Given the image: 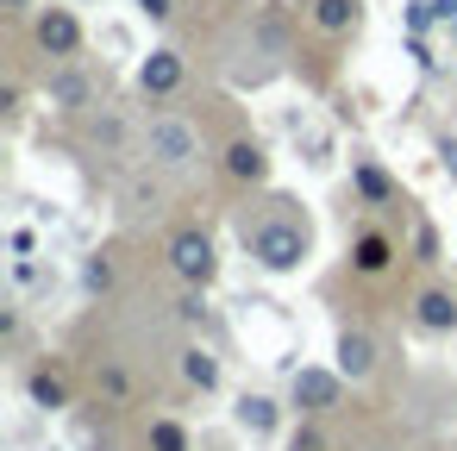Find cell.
I'll use <instances>...</instances> for the list:
<instances>
[{
	"label": "cell",
	"instance_id": "obj_1",
	"mask_svg": "<svg viewBox=\"0 0 457 451\" xmlns=\"http://www.w3.org/2000/svg\"><path fill=\"white\" fill-rule=\"evenodd\" d=\"M251 238V257L263 263V270H295L301 257H307V226L301 220H263L257 232H245Z\"/></svg>",
	"mask_w": 457,
	"mask_h": 451
},
{
	"label": "cell",
	"instance_id": "obj_2",
	"mask_svg": "<svg viewBox=\"0 0 457 451\" xmlns=\"http://www.w3.org/2000/svg\"><path fill=\"white\" fill-rule=\"evenodd\" d=\"M145 151H151L163 170H188V163L201 157V132H195L188 120H176V113H157V120L145 126Z\"/></svg>",
	"mask_w": 457,
	"mask_h": 451
},
{
	"label": "cell",
	"instance_id": "obj_3",
	"mask_svg": "<svg viewBox=\"0 0 457 451\" xmlns=\"http://www.w3.org/2000/svg\"><path fill=\"white\" fill-rule=\"evenodd\" d=\"M170 270H176L188 288H207V282H213V270H220L213 238H207V232H176V238H170Z\"/></svg>",
	"mask_w": 457,
	"mask_h": 451
},
{
	"label": "cell",
	"instance_id": "obj_4",
	"mask_svg": "<svg viewBox=\"0 0 457 451\" xmlns=\"http://www.w3.org/2000/svg\"><path fill=\"white\" fill-rule=\"evenodd\" d=\"M338 395H345V376H338V370H295V407H307V413H332Z\"/></svg>",
	"mask_w": 457,
	"mask_h": 451
},
{
	"label": "cell",
	"instance_id": "obj_5",
	"mask_svg": "<svg viewBox=\"0 0 457 451\" xmlns=\"http://www.w3.org/2000/svg\"><path fill=\"white\" fill-rule=\"evenodd\" d=\"M38 51H51V57H76L82 51V26H76V13L70 7H51V13H38Z\"/></svg>",
	"mask_w": 457,
	"mask_h": 451
},
{
	"label": "cell",
	"instance_id": "obj_6",
	"mask_svg": "<svg viewBox=\"0 0 457 451\" xmlns=\"http://www.w3.org/2000/svg\"><path fill=\"white\" fill-rule=\"evenodd\" d=\"M138 88H145V95H176V88H182V57H176V51H151V57L138 63Z\"/></svg>",
	"mask_w": 457,
	"mask_h": 451
},
{
	"label": "cell",
	"instance_id": "obj_7",
	"mask_svg": "<svg viewBox=\"0 0 457 451\" xmlns=\"http://www.w3.org/2000/svg\"><path fill=\"white\" fill-rule=\"evenodd\" d=\"M370 370H376V338L370 332H338V376L363 382Z\"/></svg>",
	"mask_w": 457,
	"mask_h": 451
},
{
	"label": "cell",
	"instance_id": "obj_8",
	"mask_svg": "<svg viewBox=\"0 0 457 451\" xmlns=\"http://www.w3.org/2000/svg\"><path fill=\"white\" fill-rule=\"evenodd\" d=\"M413 320H420L426 332H457V295H451V288H426V295L413 301Z\"/></svg>",
	"mask_w": 457,
	"mask_h": 451
},
{
	"label": "cell",
	"instance_id": "obj_9",
	"mask_svg": "<svg viewBox=\"0 0 457 451\" xmlns=\"http://www.w3.org/2000/svg\"><path fill=\"white\" fill-rule=\"evenodd\" d=\"M351 263H357V270H363V276H382V270H388V263H395V245H388V238H382V232H363V238H357V245H351Z\"/></svg>",
	"mask_w": 457,
	"mask_h": 451
},
{
	"label": "cell",
	"instance_id": "obj_10",
	"mask_svg": "<svg viewBox=\"0 0 457 451\" xmlns=\"http://www.w3.org/2000/svg\"><path fill=\"white\" fill-rule=\"evenodd\" d=\"M51 107H88V95H95V82L82 76V70H63V76H51Z\"/></svg>",
	"mask_w": 457,
	"mask_h": 451
},
{
	"label": "cell",
	"instance_id": "obj_11",
	"mask_svg": "<svg viewBox=\"0 0 457 451\" xmlns=\"http://www.w3.org/2000/svg\"><path fill=\"white\" fill-rule=\"evenodd\" d=\"M226 170L238 176V182H263V170H270V157L251 145V138H238V145H226Z\"/></svg>",
	"mask_w": 457,
	"mask_h": 451
},
{
	"label": "cell",
	"instance_id": "obj_12",
	"mask_svg": "<svg viewBox=\"0 0 457 451\" xmlns=\"http://www.w3.org/2000/svg\"><path fill=\"white\" fill-rule=\"evenodd\" d=\"M182 376L201 388V395H213L220 388V363H213V351H201V345H188L182 351Z\"/></svg>",
	"mask_w": 457,
	"mask_h": 451
},
{
	"label": "cell",
	"instance_id": "obj_13",
	"mask_svg": "<svg viewBox=\"0 0 457 451\" xmlns=\"http://www.w3.org/2000/svg\"><path fill=\"white\" fill-rule=\"evenodd\" d=\"M313 26L332 32V38L351 32V26H357V0H313Z\"/></svg>",
	"mask_w": 457,
	"mask_h": 451
},
{
	"label": "cell",
	"instance_id": "obj_14",
	"mask_svg": "<svg viewBox=\"0 0 457 451\" xmlns=\"http://www.w3.org/2000/svg\"><path fill=\"white\" fill-rule=\"evenodd\" d=\"M26 388H32V401H38V407H51V413H57V407H70V388H63V376H51V370H38Z\"/></svg>",
	"mask_w": 457,
	"mask_h": 451
},
{
	"label": "cell",
	"instance_id": "obj_15",
	"mask_svg": "<svg viewBox=\"0 0 457 451\" xmlns=\"http://www.w3.org/2000/svg\"><path fill=\"white\" fill-rule=\"evenodd\" d=\"M351 182H357V195H363V201H376V207H382V201H395L388 176H382V170H370V163H357V170H351Z\"/></svg>",
	"mask_w": 457,
	"mask_h": 451
},
{
	"label": "cell",
	"instance_id": "obj_16",
	"mask_svg": "<svg viewBox=\"0 0 457 451\" xmlns=\"http://www.w3.org/2000/svg\"><path fill=\"white\" fill-rule=\"evenodd\" d=\"M238 420H245L251 432H270V426H276V401H270V395H245V401H238Z\"/></svg>",
	"mask_w": 457,
	"mask_h": 451
},
{
	"label": "cell",
	"instance_id": "obj_17",
	"mask_svg": "<svg viewBox=\"0 0 457 451\" xmlns=\"http://www.w3.org/2000/svg\"><path fill=\"white\" fill-rule=\"evenodd\" d=\"M151 451H188V432L176 420H151Z\"/></svg>",
	"mask_w": 457,
	"mask_h": 451
},
{
	"label": "cell",
	"instance_id": "obj_18",
	"mask_svg": "<svg viewBox=\"0 0 457 451\" xmlns=\"http://www.w3.org/2000/svg\"><path fill=\"white\" fill-rule=\"evenodd\" d=\"M295 451H332V445H326L320 426H301V432H295Z\"/></svg>",
	"mask_w": 457,
	"mask_h": 451
},
{
	"label": "cell",
	"instance_id": "obj_19",
	"mask_svg": "<svg viewBox=\"0 0 457 451\" xmlns=\"http://www.w3.org/2000/svg\"><path fill=\"white\" fill-rule=\"evenodd\" d=\"M82 282H88V288H113V270H107V263H88Z\"/></svg>",
	"mask_w": 457,
	"mask_h": 451
},
{
	"label": "cell",
	"instance_id": "obj_20",
	"mask_svg": "<svg viewBox=\"0 0 457 451\" xmlns=\"http://www.w3.org/2000/svg\"><path fill=\"white\" fill-rule=\"evenodd\" d=\"M438 257V238H432V226H420V263H432Z\"/></svg>",
	"mask_w": 457,
	"mask_h": 451
},
{
	"label": "cell",
	"instance_id": "obj_21",
	"mask_svg": "<svg viewBox=\"0 0 457 451\" xmlns=\"http://www.w3.org/2000/svg\"><path fill=\"white\" fill-rule=\"evenodd\" d=\"M138 7H145L151 20H170V13H176V0H138Z\"/></svg>",
	"mask_w": 457,
	"mask_h": 451
},
{
	"label": "cell",
	"instance_id": "obj_22",
	"mask_svg": "<svg viewBox=\"0 0 457 451\" xmlns=\"http://www.w3.org/2000/svg\"><path fill=\"white\" fill-rule=\"evenodd\" d=\"M432 20H457V0H432Z\"/></svg>",
	"mask_w": 457,
	"mask_h": 451
},
{
	"label": "cell",
	"instance_id": "obj_23",
	"mask_svg": "<svg viewBox=\"0 0 457 451\" xmlns=\"http://www.w3.org/2000/svg\"><path fill=\"white\" fill-rule=\"evenodd\" d=\"M445 163H451V170H457V138H451V145H445Z\"/></svg>",
	"mask_w": 457,
	"mask_h": 451
},
{
	"label": "cell",
	"instance_id": "obj_24",
	"mask_svg": "<svg viewBox=\"0 0 457 451\" xmlns=\"http://www.w3.org/2000/svg\"><path fill=\"white\" fill-rule=\"evenodd\" d=\"M20 7H26V0H7V13H20Z\"/></svg>",
	"mask_w": 457,
	"mask_h": 451
},
{
	"label": "cell",
	"instance_id": "obj_25",
	"mask_svg": "<svg viewBox=\"0 0 457 451\" xmlns=\"http://www.w3.org/2000/svg\"><path fill=\"white\" fill-rule=\"evenodd\" d=\"M451 32H457V20H451Z\"/></svg>",
	"mask_w": 457,
	"mask_h": 451
}]
</instances>
